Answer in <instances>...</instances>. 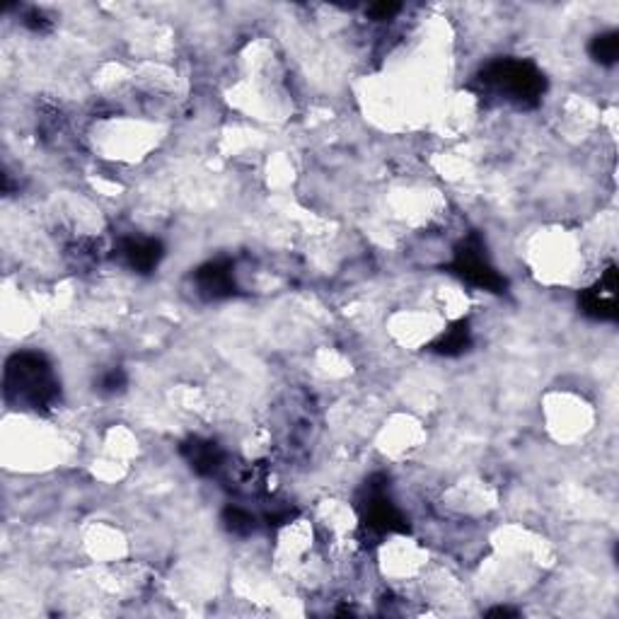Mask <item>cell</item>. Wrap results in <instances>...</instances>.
<instances>
[{
  "label": "cell",
  "mask_w": 619,
  "mask_h": 619,
  "mask_svg": "<svg viewBox=\"0 0 619 619\" xmlns=\"http://www.w3.org/2000/svg\"><path fill=\"white\" fill-rule=\"evenodd\" d=\"M5 399L17 409L49 411L59 402L61 388L44 353L20 351L5 366Z\"/></svg>",
  "instance_id": "6da1fadb"
},
{
  "label": "cell",
  "mask_w": 619,
  "mask_h": 619,
  "mask_svg": "<svg viewBox=\"0 0 619 619\" xmlns=\"http://www.w3.org/2000/svg\"><path fill=\"white\" fill-rule=\"evenodd\" d=\"M479 82L489 92L518 107H535L547 90L542 70L525 59L492 61L479 73Z\"/></svg>",
  "instance_id": "7a4b0ae2"
},
{
  "label": "cell",
  "mask_w": 619,
  "mask_h": 619,
  "mask_svg": "<svg viewBox=\"0 0 619 619\" xmlns=\"http://www.w3.org/2000/svg\"><path fill=\"white\" fill-rule=\"evenodd\" d=\"M450 269H453V274L463 278L464 284L482 288V291L501 293L506 288V278L493 269L492 261H489V257H486L482 245H479V239L474 238L470 242H464V247L457 252Z\"/></svg>",
  "instance_id": "3957f363"
},
{
  "label": "cell",
  "mask_w": 619,
  "mask_h": 619,
  "mask_svg": "<svg viewBox=\"0 0 619 619\" xmlns=\"http://www.w3.org/2000/svg\"><path fill=\"white\" fill-rule=\"evenodd\" d=\"M583 313L596 317V320H614L617 317V271L614 267L600 274V281L590 286L581 295Z\"/></svg>",
  "instance_id": "277c9868"
},
{
  "label": "cell",
  "mask_w": 619,
  "mask_h": 619,
  "mask_svg": "<svg viewBox=\"0 0 619 619\" xmlns=\"http://www.w3.org/2000/svg\"><path fill=\"white\" fill-rule=\"evenodd\" d=\"M194 281L199 295H203L206 300L230 298L235 293V271H232L230 261L225 259L206 261L203 267L196 269Z\"/></svg>",
  "instance_id": "5b68a950"
},
{
  "label": "cell",
  "mask_w": 619,
  "mask_h": 619,
  "mask_svg": "<svg viewBox=\"0 0 619 619\" xmlns=\"http://www.w3.org/2000/svg\"><path fill=\"white\" fill-rule=\"evenodd\" d=\"M121 261L136 274H150L160 267L164 257V247L155 238H127L121 239L119 252Z\"/></svg>",
  "instance_id": "8992f818"
},
{
  "label": "cell",
  "mask_w": 619,
  "mask_h": 619,
  "mask_svg": "<svg viewBox=\"0 0 619 619\" xmlns=\"http://www.w3.org/2000/svg\"><path fill=\"white\" fill-rule=\"evenodd\" d=\"M182 453L187 457V463L192 464V470L203 474V477H213L225 467L223 450L211 440H189Z\"/></svg>",
  "instance_id": "52a82bcc"
},
{
  "label": "cell",
  "mask_w": 619,
  "mask_h": 619,
  "mask_svg": "<svg viewBox=\"0 0 619 619\" xmlns=\"http://www.w3.org/2000/svg\"><path fill=\"white\" fill-rule=\"evenodd\" d=\"M472 346V332L467 329L464 322L455 324V327L445 329V334L440 336L438 342L433 343V351L440 356H460Z\"/></svg>",
  "instance_id": "ba28073f"
},
{
  "label": "cell",
  "mask_w": 619,
  "mask_h": 619,
  "mask_svg": "<svg viewBox=\"0 0 619 619\" xmlns=\"http://www.w3.org/2000/svg\"><path fill=\"white\" fill-rule=\"evenodd\" d=\"M590 53H593V59L600 61L603 66H612V63L617 61V53H619L617 32H605V34H597V37L593 39V44H590Z\"/></svg>",
  "instance_id": "9c48e42d"
},
{
  "label": "cell",
  "mask_w": 619,
  "mask_h": 619,
  "mask_svg": "<svg viewBox=\"0 0 619 619\" xmlns=\"http://www.w3.org/2000/svg\"><path fill=\"white\" fill-rule=\"evenodd\" d=\"M223 521L225 528L230 530V532H235V535H249L254 530V515L249 513V511H245V508L230 506L225 511Z\"/></svg>",
  "instance_id": "30bf717a"
},
{
  "label": "cell",
  "mask_w": 619,
  "mask_h": 619,
  "mask_svg": "<svg viewBox=\"0 0 619 619\" xmlns=\"http://www.w3.org/2000/svg\"><path fill=\"white\" fill-rule=\"evenodd\" d=\"M124 385H127V375H124L121 368H112V370H107V373L99 378V392H105V395L119 392V389H124Z\"/></svg>",
  "instance_id": "8fae6325"
},
{
  "label": "cell",
  "mask_w": 619,
  "mask_h": 619,
  "mask_svg": "<svg viewBox=\"0 0 619 619\" xmlns=\"http://www.w3.org/2000/svg\"><path fill=\"white\" fill-rule=\"evenodd\" d=\"M402 13V5L399 3H375L368 8V15L373 17L375 23H385V20H392Z\"/></svg>",
  "instance_id": "7c38bea8"
},
{
  "label": "cell",
  "mask_w": 619,
  "mask_h": 619,
  "mask_svg": "<svg viewBox=\"0 0 619 619\" xmlns=\"http://www.w3.org/2000/svg\"><path fill=\"white\" fill-rule=\"evenodd\" d=\"M23 23L27 24L30 30H34V32H42V30H46V27H49V20H46V17L42 15L39 10H30V13L24 15Z\"/></svg>",
  "instance_id": "4fadbf2b"
},
{
  "label": "cell",
  "mask_w": 619,
  "mask_h": 619,
  "mask_svg": "<svg viewBox=\"0 0 619 619\" xmlns=\"http://www.w3.org/2000/svg\"><path fill=\"white\" fill-rule=\"evenodd\" d=\"M486 614H492V617H511V614H515V610H508V607H496V610H489Z\"/></svg>",
  "instance_id": "5bb4252c"
}]
</instances>
